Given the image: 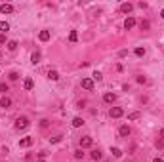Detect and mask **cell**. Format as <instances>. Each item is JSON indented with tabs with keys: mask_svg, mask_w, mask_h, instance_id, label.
<instances>
[{
	"mask_svg": "<svg viewBox=\"0 0 164 162\" xmlns=\"http://www.w3.org/2000/svg\"><path fill=\"white\" fill-rule=\"evenodd\" d=\"M23 88H25V90H33V88H34L33 78H25V82H23Z\"/></svg>",
	"mask_w": 164,
	"mask_h": 162,
	"instance_id": "cell-13",
	"label": "cell"
},
{
	"mask_svg": "<svg viewBox=\"0 0 164 162\" xmlns=\"http://www.w3.org/2000/svg\"><path fill=\"white\" fill-rule=\"evenodd\" d=\"M158 137H160V139H162V141H164V128H162V130H160V132H158Z\"/></svg>",
	"mask_w": 164,
	"mask_h": 162,
	"instance_id": "cell-32",
	"label": "cell"
},
{
	"mask_svg": "<svg viewBox=\"0 0 164 162\" xmlns=\"http://www.w3.org/2000/svg\"><path fill=\"white\" fill-rule=\"evenodd\" d=\"M82 88L84 90H94V80L92 78H82Z\"/></svg>",
	"mask_w": 164,
	"mask_h": 162,
	"instance_id": "cell-7",
	"label": "cell"
},
{
	"mask_svg": "<svg viewBox=\"0 0 164 162\" xmlns=\"http://www.w3.org/2000/svg\"><path fill=\"white\" fill-rule=\"evenodd\" d=\"M139 27H141V31H149L151 23H149V21H141V25H139Z\"/></svg>",
	"mask_w": 164,
	"mask_h": 162,
	"instance_id": "cell-23",
	"label": "cell"
},
{
	"mask_svg": "<svg viewBox=\"0 0 164 162\" xmlns=\"http://www.w3.org/2000/svg\"><path fill=\"white\" fill-rule=\"evenodd\" d=\"M0 11H2V14H11V11H14V6H11V4H0Z\"/></svg>",
	"mask_w": 164,
	"mask_h": 162,
	"instance_id": "cell-10",
	"label": "cell"
},
{
	"mask_svg": "<svg viewBox=\"0 0 164 162\" xmlns=\"http://www.w3.org/2000/svg\"><path fill=\"white\" fill-rule=\"evenodd\" d=\"M59 141H61V135H57V137H54V139H52V143H59Z\"/></svg>",
	"mask_w": 164,
	"mask_h": 162,
	"instance_id": "cell-31",
	"label": "cell"
},
{
	"mask_svg": "<svg viewBox=\"0 0 164 162\" xmlns=\"http://www.w3.org/2000/svg\"><path fill=\"white\" fill-rule=\"evenodd\" d=\"M111 153H113V156H117V158H120V156H122V151L118 147H113V149H111Z\"/></svg>",
	"mask_w": 164,
	"mask_h": 162,
	"instance_id": "cell-21",
	"label": "cell"
},
{
	"mask_svg": "<svg viewBox=\"0 0 164 162\" xmlns=\"http://www.w3.org/2000/svg\"><path fill=\"white\" fill-rule=\"evenodd\" d=\"M135 55H138V57L145 55V48H135Z\"/></svg>",
	"mask_w": 164,
	"mask_h": 162,
	"instance_id": "cell-25",
	"label": "cell"
},
{
	"mask_svg": "<svg viewBox=\"0 0 164 162\" xmlns=\"http://www.w3.org/2000/svg\"><path fill=\"white\" fill-rule=\"evenodd\" d=\"M8 50L15 52V50H17V42H15V40H10V42H8Z\"/></svg>",
	"mask_w": 164,
	"mask_h": 162,
	"instance_id": "cell-19",
	"label": "cell"
},
{
	"mask_svg": "<svg viewBox=\"0 0 164 162\" xmlns=\"http://www.w3.org/2000/svg\"><path fill=\"white\" fill-rule=\"evenodd\" d=\"M105 162H109V160H105Z\"/></svg>",
	"mask_w": 164,
	"mask_h": 162,
	"instance_id": "cell-38",
	"label": "cell"
},
{
	"mask_svg": "<svg viewBox=\"0 0 164 162\" xmlns=\"http://www.w3.org/2000/svg\"><path fill=\"white\" fill-rule=\"evenodd\" d=\"M120 10L124 11V14H130V11H132V10H134V6H132V4H130V2H124V4H122V6H120Z\"/></svg>",
	"mask_w": 164,
	"mask_h": 162,
	"instance_id": "cell-12",
	"label": "cell"
},
{
	"mask_svg": "<svg viewBox=\"0 0 164 162\" xmlns=\"http://www.w3.org/2000/svg\"><path fill=\"white\" fill-rule=\"evenodd\" d=\"M134 27H135V19L134 17H126V21H124V29L130 31V29H134Z\"/></svg>",
	"mask_w": 164,
	"mask_h": 162,
	"instance_id": "cell-8",
	"label": "cell"
},
{
	"mask_svg": "<svg viewBox=\"0 0 164 162\" xmlns=\"http://www.w3.org/2000/svg\"><path fill=\"white\" fill-rule=\"evenodd\" d=\"M0 31H2V34H4V32H8V31H10V23H8V21H0Z\"/></svg>",
	"mask_w": 164,
	"mask_h": 162,
	"instance_id": "cell-17",
	"label": "cell"
},
{
	"mask_svg": "<svg viewBox=\"0 0 164 162\" xmlns=\"http://www.w3.org/2000/svg\"><path fill=\"white\" fill-rule=\"evenodd\" d=\"M92 76H94V80H97V82H99V80H103V75H101V72H99V71H95V72H94V75H92Z\"/></svg>",
	"mask_w": 164,
	"mask_h": 162,
	"instance_id": "cell-24",
	"label": "cell"
},
{
	"mask_svg": "<svg viewBox=\"0 0 164 162\" xmlns=\"http://www.w3.org/2000/svg\"><path fill=\"white\" fill-rule=\"evenodd\" d=\"M31 63H33V65L40 63V54H38V52H34V54L31 55Z\"/></svg>",
	"mask_w": 164,
	"mask_h": 162,
	"instance_id": "cell-15",
	"label": "cell"
},
{
	"mask_svg": "<svg viewBox=\"0 0 164 162\" xmlns=\"http://www.w3.org/2000/svg\"><path fill=\"white\" fill-rule=\"evenodd\" d=\"M153 162H164V160H162V158H160V156H157V158H155V160H153Z\"/></svg>",
	"mask_w": 164,
	"mask_h": 162,
	"instance_id": "cell-34",
	"label": "cell"
},
{
	"mask_svg": "<svg viewBox=\"0 0 164 162\" xmlns=\"http://www.w3.org/2000/svg\"><path fill=\"white\" fill-rule=\"evenodd\" d=\"M33 145V137H23V139H19V147H31Z\"/></svg>",
	"mask_w": 164,
	"mask_h": 162,
	"instance_id": "cell-9",
	"label": "cell"
},
{
	"mask_svg": "<svg viewBox=\"0 0 164 162\" xmlns=\"http://www.w3.org/2000/svg\"><path fill=\"white\" fill-rule=\"evenodd\" d=\"M8 78H10V80H17V78H19V72H15V71L10 72V75H8Z\"/></svg>",
	"mask_w": 164,
	"mask_h": 162,
	"instance_id": "cell-27",
	"label": "cell"
},
{
	"mask_svg": "<svg viewBox=\"0 0 164 162\" xmlns=\"http://www.w3.org/2000/svg\"><path fill=\"white\" fill-rule=\"evenodd\" d=\"M160 17H162V19H164V10H162V11H160Z\"/></svg>",
	"mask_w": 164,
	"mask_h": 162,
	"instance_id": "cell-35",
	"label": "cell"
},
{
	"mask_svg": "<svg viewBox=\"0 0 164 162\" xmlns=\"http://www.w3.org/2000/svg\"><path fill=\"white\" fill-rule=\"evenodd\" d=\"M157 147H160V149L164 147V141H162V139H160V141H157Z\"/></svg>",
	"mask_w": 164,
	"mask_h": 162,
	"instance_id": "cell-33",
	"label": "cell"
},
{
	"mask_svg": "<svg viewBox=\"0 0 164 162\" xmlns=\"http://www.w3.org/2000/svg\"><path fill=\"white\" fill-rule=\"evenodd\" d=\"M48 78L50 80H59V72L57 71H50L48 72Z\"/></svg>",
	"mask_w": 164,
	"mask_h": 162,
	"instance_id": "cell-18",
	"label": "cell"
},
{
	"mask_svg": "<svg viewBox=\"0 0 164 162\" xmlns=\"http://www.w3.org/2000/svg\"><path fill=\"white\" fill-rule=\"evenodd\" d=\"M50 31H40V34H38V38H40V42H48L50 40Z\"/></svg>",
	"mask_w": 164,
	"mask_h": 162,
	"instance_id": "cell-11",
	"label": "cell"
},
{
	"mask_svg": "<svg viewBox=\"0 0 164 162\" xmlns=\"http://www.w3.org/2000/svg\"><path fill=\"white\" fill-rule=\"evenodd\" d=\"M122 115H124V109L122 107H111L109 109V116H111V118H120Z\"/></svg>",
	"mask_w": 164,
	"mask_h": 162,
	"instance_id": "cell-2",
	"label": "cell"
},
{
	"mask_svg": "<svg viewBox=\"0 0 164 162\" xmlns=\"http://www.w3.org/2000/svg\"><path fill=\"white\" fill-rule=\"evenodd\" d=\"M92 145H94V139H92V137H82V139H80V149L92 147Z\"/></svg>",
	"mask_w": 164,
	"mask_h": 162,
	"instance_id": "cell-6",
	"label": "cell"
},
{
	"mask_svg": "<svg viewBox=\"0 0 164 162\" xmlns=\"http://www.w3.org/2000/svg\"><path fill=\"white\" fill-rule=\"evenodd\" d=\"M38 162H46V160H38Z\"/></svg>",
	"mask_w": 164,
	"mask_h": 162,
	"instance_id": "cell-36",
	"label": "cell"
},
{
	"mask_svg": "<svg viewBox=\"0 0 164 162\" xmlns=\"http://www.w3.org/2000/svg\"><path fill=\"white\" fill-rule=\"evenodd\" d=\"M84 126V120L80 118V116H77V118H73V128H80Z\"/></svg>",
	"mask_w": 164,
	"mask_h": 162,
	"instance_id": "cell-14",
	"label": "cell"
},
{
	"mask_svg": "<svg viewBox=\"0 0 164 162\" xmlns=\"http://www.w3.org/2000/svg\"><path fill=\"white\" fill-rule=\"evenodd\" d=\"M118 133H120V137H128L132 133V128L128 126V124H124V126H120V130H118Z\"/></svg>",
	"mask_w": 164,
	"mask_h": 162,
	"instance_id": "cell-5",
	"label": "cell"
},
{
	"mask_svg": "<svg viewBox=\"0 0 164 162\" xmlns=\"http://www.w3.org/2000/svg\"><path fill=\"white\" fill-rule=\"evenodd\" d=\"M8 90H10V88H8V84H4V82H2V84H0V92H4V94H6V92H8Z\"/></svg>",
	"mask_w": 164,
	"mask_h": 162,
	"instance_id": "cell-28",
	"label": "cell"
},
{
	"mask_svg": "<svg viewBox=\"0 0 164 162\" xmlns=\"http://www.w3.org/2000/svg\"><path fill=\"white\" fill-rule=\"evenodd\" d=\"M0 57H2V52H0Z\"/></svg>",
	"mask_w": 164,
	"mask_h": 162,
	"instance_id": "cell-37",
	"label": "cell"
},
{
	"mask_svg": "<svg viewBox=\"0 0 164 162\" xmlns=\"http://www.w3.org/2000/svg\"><path fill=\"white\" fill-rule=\"evenodd\" d=\"M101 151H99V149H94V151H92V158L94 160H101Z\"/></svg>",
	"mask_w": 164,
	"mask_h": 162,
	"instance_id": "cell-16",
	"label": "cell"
},
{
	"mask_svg": "<svg viewBox=\"0 0 164 162\" xmlns=\"http://www.w3.org/2000/svg\"><path fill=\"white\" fill-rule=\"evenodd\" d=\"M29 128V118L27 116H19L15 120V130H27Z\"/></svg>",
	"mask_w": 164,
	"mask_h": 162,
	"instance_id": "cell-1",
	"label": "cell"
},
{
	"mask_svg": "<svg viewBox=\"0 0 164 162\" xmlns=\"http://www.w3.org/2000/svg\"><path fill=\"white\" fill-rule=\"evenodd\" d=\"M103 101H105V103H115V101H117V94H113V92H107V94L103 95Z\"/></svg>",
	"mask_w": 164,
	"mask_h": 162,
	"instance_id": "cell-4",
	"label": "cell"
},
{
	"mask_svg": "<svg viewBox=\"0 0 164 162\" xmlns=\"http://www.w3.org/2000/svg\"><path fill=\"white\" fill-rule=\"evenodd\" d=\"M135 80H138L139 84H145V82H147V78H145V76H138V78H135Z\"/></svg>",
	"mask_w": 164,
	"mask_h": 162,
	"instance_id": "cell-29",
	"label": "cell"
},
{
	"mask_svg": "<svg viewBox=\"0 0 164 162\" xmlns=\"http://www.w3.org/2000/svg\"><path fill=\"white\" fill-rule=\"evenodd\" d=\"M74 158H77V160H82V158H84V151H82V149L74 151Z\"/></svg>",
	"mask_w": 164,
	"mask_h": 162,
	"instance_id": "cell-22",
	"label": "cell"
},
{
	"mask_svg": "<svg viewBox=\"0 0 164 162\" xmlns=\"http://www.w3.org/2000/svg\"><path fill=\"white\" fill-rule=\"evenodd\" d=\"M0 107H2V109H10V107H11V99H10L8 95L0 97Z\"/></svg>",
	"mask_w": 164,
	"mask_h": 162,
	"instance_id": "cell-3",
	"label": "cell"
},
{
	"mask_svg": "<svg viewBox=\"0 0 164 162\" xmlns=\"http://www.w3.org/2000/svg\"><path fill=\"white\" fill-rule=\"evenodd\" d=\"M78 40V32L77 31H71V34H69V42H77Z\"/></svg>",
	"mask_w": 164,
	"mask_h": 162,
	"instance_id": "cell-20",
	"label": "cell"
},
{
	"mask_svg": "<svg viewBox=\"0 0 164 162\" xmlns=\"http://www.w3.org/2000/svg\"><path fill=\"white\" fill-rule=\"evenodd\" d=\"M6 42V34H2V32H0V44H4Z\"/></svg>",
	"mask_w": 164,
	"mask_h": 162,
	"instance_id": "cell-30",
	"label": "cell"
},
{
	"mask_svg": "<svg viewBox=\"0 0 164 162\" xmlns=\"http://www.w3.org/2000/svg\"><path fill=\"white\" fill-rule=\"evenodd\" d=\"M139 118V113H130L128 115V120H138Z\"/></svg>",
	"mask_w": 164,
	"mask_h": 162,
	"instance_id": "cell-26",
	"label": "cell"
}]
</instances>
